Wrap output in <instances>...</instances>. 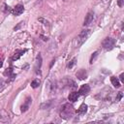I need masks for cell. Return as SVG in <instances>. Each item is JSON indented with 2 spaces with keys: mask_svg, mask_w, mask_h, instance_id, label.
Instances as JSON below:
<instances>
[{
  "mask_svg": "<svg viewBox=\"0 0 124 124\" xmlns=\"http://www.w3.org/2000/svg\"><path fill=\"white\" fill-rule=\"evenodd\" d=\"M60 114H61V117L64 118V119H69L73 116L74 114V107L67 103V104H64L61 108V110H60Z\"/></svg>",
  "mask_w": 124,
  "mask_h": 124,
  "instance_id": "obj_1",
  "label": "cell"
},
{
  "mask_svg": "<svg viewBox=\"0 0 124 124\" xmlns=\"http://www.w3.org/2000/svg\"><path fill=\"white\" fill-rule=\"evenodd\" d=\"M114 45H115V40L114 39H112V38H106V39H104V41L102 42V46L106 49V50H110V49H112L113 48V46H114Z\"/></svg>",
  "mask_w": 124,
  "mask_h": 124,
  "instance_id": "obj_2",
  "label": "cell"
},
{
  "mask_svg": "<svg viewBox=\"0 0 124 124\" xmlns=\"http://www.w3.org/2000/svg\"><path fill=\"white\" fill-rule=\"evenodd\" d=\"M89 32H90V30L86 29V30H82V31L79 33L78 37H77L76 40H75V42H78V45H77L78 46L79 45H81V44L86 40V38H87L88 35H89Z\"/></svg>",
  "mask_w": 124,
  "mask_h": 124,
  "instance_id": "obj_3",
  "label": "cell"
},
{
  "mask_svg": "<svg viewBox=\"0 0 124 124\" xmlns=\"http://www.w3.org/2000/svg\"><path fill=\"white\" fill-rule=\"evenodd\" d=\"M23 12H24V7H23L21 4L16 5V6L14 8V10H13V14H14L15 16H20Z\"/></svg>",
  "mask_w": 124,
  "mask_h": 124,
  "instance_id": "obj_4",
  "label": "cell"
},
{
  "mask_svg": "<svg viewBox=\"0 0 124 124\" xmlns=\"http://www.w3.org/2000/svg\"><path fill=\"white\" fill-rule=\"evenodd\" d=\"M93 18H94V14L93 12H89L86 16H85V19H84V22H83V25L86 26V25H89L92 21H93Z\"/></svg>",
  "mask_w": 124,
  "mask_h": 124,
  "instance_id": "obj_5",
  "label": "cell"
},
{
  "mask_svg": "<svg viewBox=\"0 0 124 124\" xmlns=\"http://www.w3.org/2000/svg\"><path fill=\"white\" fill-rule=\"evenodd\" d=\"M89 91H90L89 85H88V84H83V85H81V87L79 88L78 93H79L80 95H86V94L89 93Z\"/></svg>",
  "mask_w": 124,
  "mask_h": 124,
  "instance_id": "obj_6",
  "label": "cell"
},
{
  "mask_svg": "<svg viewBox=\"0 0 124 124\" xmlns=\"http://www.w3.org/2000/svg\"><path fill=\"white\" fill-rule=\"evenodd\" d=\"M86 77H87V72L84 69H80L79 71L77 72V78L78 79H84L86 78Z\"/></svg>",
  "mask_w": 124,
  "mask_h": 124,
  "instance_id": "obj_7",
  "label": "cell"
},
{
  "mask_svg": "<svg viewBox=\"0 0 124 124\" xmlns=\"http://www.w3.org/2000/svg\"><path fill=\"white\" fill-rule=\"evenodd\" d=\"M0 121L1 122H9L10 121V116L6 111H1L0 113Z\"/></svg>",
  "mask_w": 124,
  "mask_h": 124,
  "instance_id": "obj_8",
  "label": "cell"
},
{
  "mask_svg": "<svg viewBox=\"0 0 124 124\" xmlns=\"http://www.w3.org/2000/svg\"><path fill=\"white\" fill-rule=\"evenodd\" d=\"M31 98H29V97H27L26 98V102H25V104L23 105V106H21V108H20V109H21V111L22 112H24V111H26L27 109H28V108H29V104L31 103Z\"/></svg>",
  "mask_w": 124,
  "mask_h": 124,
  "instance_id": "obj_9",
  "label": "cell"
},
{
  "mask_svg": "<svg viewBox=\"0 0 124 124\" xmlns=\"http://www.w3.org/2000/svg\"><path fill=\"white\" fill-rule=\"evenodd\" d=\"M78 94L77 92H72L68 96V99H69L70 102H76L78 100Z\"/></svg>",
  "mask_w": 124,
  "mask_h": 124,
  "instance_id": "obj_10",
  "label": "cell"
},
{
  "mask_svg": "<svg viewBox=\"0 0 124 124\" xmlns=\"http://www.w3.org/2000/svg\"><path fill=\"white\" fill-rule=\"evenodd\" d=\"M110 81H111V83H112V85H113L114 87H116V88L120 87V81H119V79H118L117 78L111 77V78H110Z\"/></svg>",
  "mask_w": 124,
  "mask_h": 124,
  "instance_id": "obj_11",
  "label": "cell"
},
{
  "mask_svg": "<svg viewBox=\"0 0 124 124\" xmlns=\"http://www.w3.org/2000/svg\"><path fill=\"white\" fill-rule=\"evenodd\" d=\"M86 111H87V105H85V104H82L79 107V108L78 109V114H84Z\"/></svg>",
  "mask_w": 124,
  "mask_h": 124,
  "instance_id": "obj_12",
  "label": "cell"
},
{
  "mask_svg": "<svg viewBox=\"0 0 124 124\" xmlns=\"http://www.w3.org/2000/svg\"><path fill=\"white\" fill-rule=\"evenodd\" d=\"M25 52V50H16L15 51V54H14V56H13V60H16V59H18L23 53Z\"/></svg>",
  "mask_w": 124,
  "mask_h": 124,
  "instance_id": "obj_13",
  "label": "cell"
},
{
  "mask_svg": "<svg viewBox=\"0 0 124 124\" xmlns=\"http://www.w3.org/2000/svg\"><path fill=\"white\" fill-rule=\"evenodd\" d=\"M4 76H6V77H12L13 76V69L12 68L6 69L5 72H4Z\"/></svg>",
  "mask_w": 124,
  "mask_h": 124,
  "instance_id": "obj_14",
  "label": "cell"
},
{
  "mask_svg": "<svg viewBox=\"0 0 124 124\" xmlns=\"http://www.w3.org/2000/svg\"><path fill=\"white\" fill-rule=\"evenodd\" d=\"M39 85H40V80H39V79H34V80L31 82V87H32V88H37Z\"/></svg>",
  "mask_w": 124,
  "mask_h": 124,
  "instance_id": "obj_15",
  "label": "cell"
},
{
  "mask_svg": "<svg viewBox=\"0 0 124 124\" xmlns=\"http://www.w3.org/2000/svg\"><path fill=\"white\" fill-rule=\"evenodd\" d=\"M97 56H98V51H95V52H94V53L91 55V57H90V64L94 63V61L96 60Z\"/></svg>",
  "mask_w": 124,
  "mask_h": 124,
  "instance_id": "obj_16",
  "label": "cell"
},
{
  "mask_svg": "<svg viewBox=\"0 0 124 124\" xmlns=\"http://www.w3.org/2000/svg\"><path fill=\"white\" fill-rule=\"evenodd\" d=\"M75 64H76V58H73V59L70 61V63L68 64V68H72Z\"/></svg>",
  "mask_w": 124,
  "mask_h": 124,
  "instance_id": "obj_17",
  "label": "cell"
},
{
  "mask_svg": "<svg viewBox=\"0 0 124 124\" xmlns=\"http://www.w3.org/2000/svg\"><path fill=\"white\" fill-rule=\"evenodd\" d=\"M122 96H123V94H122V92H118L117 93V96H116V102H118V101H120L121 100V98H122Z\"/></svg>",
  "mask_w": 124,
  "mask_h": 124,
  "instance_id": "obj_18",
  "label": "cell"
},
{
  "mask_svg": "<svg viewBox=\"0 0 124 124\" xmlns=\"http://www.w3.org/2000/svg\"><path fill=\"white\" fill-rule=\"evenodd\" d=\"M123 2H124V0H118V2H117L118 6H119V7H122V6H123Z\"/></svg>",
  "mask_w": 124,
  "mask_h": 124,
  "instance_id": "obj_19",
  "label": "cell"
},
{
  "mask_svg": "<svg viewBox=\"0 0 124 124\" xmlns=\"http://www.w3.org/2000/svg\"><path fill=\"white\" fill-rule=\"evenodd\" d=\"M123 77H124V74H121L120 77H119V79H120V81H122V82L124 81V78H123Z\"/></svg>",
  "mask_w": 124,
  "mask_h": 124,
  "instance_id": "obj_20",
  "label": "cell"
},
{
  "mask_svg": "<svg viewBox=\"0 0 124 124\" xmlns=\"http://www.w3.org/2000/svg\"><path fill=\"white\" fill-rule=\"evenodd\" d=\"M2 67V60H1V58H0V68Z\"/></svg>",
  "mask_w": 124,
  "mask_h": 124,
  "instance_id": "obj_21",
  "label": "cell"
},
{
  "mask_svg": "<svg viewBox=\"0 0 124 124\" xmlns=\"http://www.w3.org/2000/svg\"><path fill=\"white\" fill-rule=\"evenodd\" d=\"M1 84H2V83H1V82H0V87H1Z\"/></svg>",
  "mask_w": 124,
  "mask_h": 124,
  "instance_id": "obj_22",
  "label": "cell"
}]
</instances>
